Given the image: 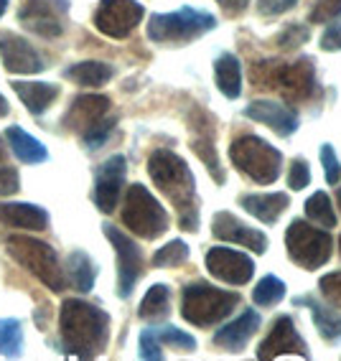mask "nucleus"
<instances>
[{"instance_id":"1","label":"nucleus","mask_w":341,"mask_h":361,"mask_svg":"<svg viewBox=\"0 0 341 361\" xmlns=\"http://www.w3.org/2000/svg\"><path fill=\"white\" fill-rule=\"evenodd\" d=\"M148 173L153 183L171 199L179 214V224L186 232L199 229V204H196V180L186 161L174 150L158 148L148 158Z\"/></svg>"},{"instance_id":"2","label":"nucleus","mask_w":341,"mask_h":361,"mask_svg":"<svg viewBox=\"0 0 341 361\" xmlns=\"http://www.w3.org/2000/svg\"><path fill=\"white\" fill-rule=\"evenodd\" d=\"M59 334L66 354L79 359H95L102 354L109 338V316L102 308L69 298L61 303L59 313Z\"/></svg>"},{"instance_id":"3","label":"nucleus","mask_w":341,"mask_h":361,"mask_svg":"<svg viewBox=\"0 0 341 361\" xmlns=\"http://www.w3.org/2000/svg\"><path fill=\"white\" fill-rule=\"evenodd\" d=\"M229 158L232 166L239 173L247 176L250 180L268 186L275 183L283 168V155L280 150H275L270 142H265L258 135H242L229 145Z\"/></svg>"},{"instance_id":"4","label":"nucleus","mask_w":341,"mask_h":361,"mask_svg":"<svg viewBox=\"0 0 341 361\" xmlns=\"http://www.w3.org/2000/svg\"><path fill=\"white\" fill-rule=\"evenodd\" d=\"M8 255L18 264H23L33 278L41 280L49 290H64L66 278L54 247H49L41 239L26 237V234H13V237L8 239Z\"/></svg>"},{"instance_id":"5","label":"nucleus","mask_w":341,"mask_h":361,"mask_svg":"<svg viewBox=\"0 0 341 361\" xmlns=\"http://www.w3.org/2000/svg\"><path fill=\"white\" fill-rule=\"evenodd\" d=\"M237 303H239L237 293L219 290V288H212V285H204V283H193L184 288V295H181V316H184V321L193 323L199 329H206V326L225 321Z\"/></svg>"},{"instance_id":"6","label":"nucleus","mask_w":341,"mask_h":361,"mask_svg":"<svg viewBox=\"0 0 341 361\" xmlns=\"http://www.w3.org/2000/svg\"><path fill=\"white\" fill-rule=\"evenodd\" d=\"M217 26L212 13L196 11V8H181L174 13H155L150 16L148 39L155 44H186L204 36Z\"/></svg>"},{"instance_id":"7","label":"nucleus","mask_w":341,"mask_h":361,"mask_svg":"<svg viewBox=\"0 0 341 361\" xmlns=\"http://www.w3.org/2000/svg\"><path fill=\"white\" fill-rule=\"evenodd\" d=\"M252 82L258 87H275L288 99H306L313 92V64L311 59H301L296 64H275L260 61L250 69Z\"/></svg>"},{"instance_id":"8","label":"nucleus","mask_w":341,"mask_h":361,"mask_svg":"<svg viewBox=\"0 0 341 361\" xmlns=\"http://www.w3.org/2000/svg\"><path fill=\"white\" fill-rule=\"evenodd\" d=\"M123 224L138 237L155 239L168 229V214L148 188L140 186V183H133L125 194Z\"/></svg>"},{"instance_id":"9","label":"nucleus","mask_w":341,"mask_h":361,"mask_svg":"<svg viewBox=\"0 0 341 361\" xmlns=\"http://www.w3.org/2000/svg\"><path fill=\"white\" fill-rule=\"evenodd\" d=\"M285 247H288V257L301 264L303 270H316L328 262L334 252V239L318 226L296 219L285 232Z\"/></svg>"},{"instance_id":"10","label":"nucleus","mask_w":341,"mask_h":361,"mask_svg":"<svg viewBox=\"0 0 341 361\" xmlns=\"http://www.w3.org/2000/svg\"><path fill=\"white\" fill-rule=\"evenodd\" d=\"M69 13V0H23L18 20L28 31L44 39H56L64 33V20Z\"/></svg>"},{"instance_id":"11","label":"nucleus","mask_w":341,"mask_h":361,"mask_svg":"<svg viewBox=\"0 0 341 361\" xmlns=\"http://www.w3.org/2000/svg\"><path fill=\"white\" fill-rule=\"evenodd\" d=\"M104 237L109 239V245L115 247V255H117V295L130 298L143 272V252L117 226L104 224Z\"/></svg>"},{"instance_id":"12","label":"nucleus","mask_w":341,"mask_h":361,"mask_svg":"<svg viewBox=\"0 0 341 361\" xmlns=\"http://www.w3.org/2000/svg\"><path fill=\"white\" fill-rule=\"evenodd\" d=\"M145 11L136 0H102L95 13V26L109 39H125L136 31Z\"/></svg>"},{"instance_id":"13","label":"nucleus","mask_w":341,"mask_h":361,"mask_svg":"<svg viewBox=\"0 0 341 361\" xmlns=\"http://www.w3.org/2000/svg\"><path fill=\"white\" fill-rule=\"evenodd\" d=\"M206 270L209 275L229 285H247L255 272V262L245 252L229 250V247H212L206 252Z\"/></svg>"},{"instance_id":"14","label":"nucleus","mask_w":341,"mask_h":361,"mask_svg":"<svg viewBox=\"0 0 341 361\" xmlns=\"http://www.w3.org/2000/svg\"><path fill=\"white\" fill-rule=\"evenodd\" d=\"M283 354H298L303 359H309V348H306V341L298 334L296 323L293 318L280 316L275 323H273V331L268 334L263 343L258 348V359L268 361V359H277Z\"/></svg>"},{"instance_id":"15","label":"nucleus","mask_w":341,"mask_h":361,"mask_svg":"<svg viewBox=\"0 0 341 361\" xmlns=\"http://www.w3.org/2000/svg\"><path fill=\"white\" fill-rule=\"evenodd\" d=\"M125 171H128V163H125L123 155H112L97 171L95 201L100 212L104 214L115 212L117 201H120V191H123V183H125Z\"/></svg>"},{"instance_id":"16","label":"nucleus","mask_w":341,"mask_h":361,"mask_svg":"<svg viewBox=\"0 0 341 361\" xmlns=\"http://www.w3.org/2000/svg\"><path fill=\"white\" fill-rule=\"evenodd\" d=\"M212 232L217 239L222 242H232V245H242L247 250L258 252L263 255L268 250V237L258 229H252V226L242 224L237 216H232L229 212H219L212 221Z\"/></svg>"},{"instance_id":"17","label":"nucleus","mask_w":341,"mask_h":361,"mask_svg":"<svg viewBox=\"0 0 341 361\" xmlns=\"http://www.w3.org/2000/svg\"><path fill=\"white\" fill-rule=\"evenodd\" d=\"M0 56L11 74H36L44 69L36 49L16 33H0Z\"/></svg>"},{"instance_id":"18","label":"nucleus","mask_w":341,"mask_h":361,"mask_svg":"<svg viewBox=\"0 0 341 361\" xmlns=\"http://www.w3.org/2000/svg\"><path fill=\"white\" fill-rule=\"evenodd\" d=\"M245 117L255 120V123H263L280 137L293 135L298 130V115L293 110H288L285 104L270 102V99H258L245 107Z\"/></svg>"},{"instance_id":"19","label":"nucleus","mask_w":341,"mask_h":361,"mask_svg":"<svg viewBox=\"0 0 341 361\" xmlns=\"http://www.w3.org/2000/svg\"><path fill=\"white\" fill-rule=\"evenodd\" d=\"M109 110V99L104 94H84V97H77L74 104L69 107L64 117V125L79 135H84L90 128H95L100 120H104Z\"/></svg>"},{"instance_id":"20","label":"nucleus","mask_w":341,"mask_h":361,"mask_svg":"<svg viewBox=\"0 0 341 361\" xmlns=\"http://www.w3.org/2000/svg\"><path fill=\"white\" fill-rule=\"evenodd\" d=\"M258 329H260V316L255 310H245L237 321H232L229 326H225V329H219L214 334V343L219 348H225V351H242Z\"/></svg>"},{"instance_id":"21","label":"nucleus","mask_w":341,"mask_h":361,"mask_svg":"<svg viewBox=\"0 0 341 361\" xmlns=\"http://www.w3.org/2000/svg\"><path fill=\"white\" fill-rule=\"evenodd\" d=\"M0 224L23 232H41L49 226V214L36 204H0Z\"/></svg>"},{"instance_id":"22","label":"nucleus","mask_w":341,"mask_h":361,"mask_svg":"<svg viewBox=\"0 0 341 361\" xmlns=\"http://www.w3.org/2000/svg\"><path fill=\"white\" fill-rule=\"evenodd\" d=\"M239 204L250 212L255 219L273 224L280 219V214L288 209V194H247L239 199Z\"/></svg>"},{"instance_id":"23","label":"nucleus","mask_w":341,"mask_h":361,"mask_svg":"<svg viewBox=\"0 0 341 361\" xmlns=\"http://www.w3.org/2000/svg\"><path fill=\"white\" fill-rule=\"evenodd\" d=\"M13 92L26 104V110L33 115L49 110V104L59 97V87L49 82H13Z\"/></svg>"},{"instance_id":"24","label":"nucleus","mask_w":341,"mask_h":361,"mask_svg":"<svg viewBox=\"0 0 341 361\" xmlns=\"http://www.w3.org/2000/svg\"><path fill=\"white\" fill-rule=\"evenodd\" d=\"M214 79H217L219 92L227 99H237L242 94V69L234 54H222L214 64Z\"/></svg>"},{"instance_id":"25","label":"nucleus","mask_w":341,"mask_h":361,"mask_svg":"<svg viewBox=\"0 0 341 361\" xmlns=\"http://www.w3.org/2000/svg\"><path fill=\"white\" fill-rule=\"evenodd\" d=\"M6 140L8 145H11V150L16 153V158L23 163H41L49 158V153H46V148L41 145L39 140L33 135H28L26 130L20 128H8L6 130Z\"/></svg>"},{"instance_id":"26","label":"nucleus","mask_w":341,"mask_h":361,"mask_svg":"<svg viewBox=\"0 0 341 361\" xmlns=\"http://www.w3.org/2000/svg\"><path fill=\"white\" fill-rule=\"evenodd\" d=\"M66 278H69L71 288L79 293H90L92 285H95L97 270L92 259L84 255V252H71L69 259H66Z\"/></svg>"},{"instance_id":"27","label":"nucleus","mask_w":341,"mask_h":361,"mask_svg":"<svg viewBox=\"0 0 341 361\" xmlns=\"http://www.w3.org/2000/svg\"><path fill=\"white\" fill-rule=\"evenodd\" d=\"M64 77L82 87H102L104 82L112 79V66L102 61H79L64 71Z\"/></svg>"},{"instance_id":"28","label":"nucleus","mask_w":341,"mask_h":361,"mask_svg":"<svg viewBox=\"0 0 341 361\" xmlns=\"http://www.w3.org/2000/svg\"><path fill=\"white\" fill-rule=\"evenodd\" d=\"M298 303H306L311 308V316H313L316 329H318V334H321L326 341H336V338H341V313H334V310L326 308V305H321L318 300H313V298H301Z\"/></svg>"},{"instance_id":"29","label":"nucleus","mask_w":341,"mask_h":361,"mask_svg":"<svg viewBox=\"0 0 341 361\" xmlns=\"http://www.w3.org/2000/svg\"><path fill=\"white\" fill-rule=\"evenodd\" d=\"M168 303H171V290L166 285H153L140 303V318L143 321H161L168 316Z\"/></svg>"},{"instance_id":"30","label":"nucleus","mask_w":341,"mask_h":361,"mask_svg":"<svg viewBox=\"0 0 341 361\" xmlns=\"http://www.w3.org/2000/svg\"><path fill=\"white\" fill-rule=\"evenodd\" d=\"M306 216L313 221L316 226H336V214L334 207H331V201L323 191H316L309 201H306Z\"/></svg>"},{"instance_id":"31","label":"nucleus","mask_w":341,"mask_h":361,"mask_svg":"<svg viewBox=\"0 0 341 361\" xmlns=\"http://www.w3.org/2000/svg\"><path fill=\"white\" fill-rule=\"evenodd\" d=\"M285 298V283L275 275H265L255 290H252V300L258 305H275Z\"/></svg>"},{"instance_id":"32","label":"nucleus","mask_w":341,"mask_h":361,"mask_svg":"<svg viewBox=\"0 0 341 361\" xmlns=\"http://www.w3.org/2000/svg\"><path fill=\"white\" fill-rule=\"evenodd\" d=\"M23 346V331L16 318H0V354L18 356Z\"/></svg>"},{"instance_id":"33","label":"nucleus","mask_w":341,"mask_h":361,"mask_svg":"<svg viewBox=\"0 0 341 361\" xmlns=\"http://www.w3.org/2000/svg\"><path fill=\"white\" fill-rule=\"evenodd\" d=\"M189 257V247L186 242H181V239H174V242H168L166 247L153 255V264L155 267H176V264L186 262Z\"/></svg>"},{"instance_id":"34","label":"nucleus","mask_w":341,"mask_h":361,"mask_svg":"<svg viewBox=\"0 0 341 361\" xmlns=\"http://www.w3.org/2000/svg\"><path fill=\"white\" fill-rule=\"evenodd\" d=\"M191 145H193V150H196V155L204 161V166L209 168V173L214 176V180H217V183H225V171L219 166L217 150H214V145L209 142V137H193Z\"/></svg>"},{"instance_id":"35","label":"nucleus","mask_w":341,"mask_h":361,"mask_svg":"<svg viewBox=\"0 0 341 361\" xmlns=\"http://www.w3.org/2000/svg\"><path fill=\"white\" fill-rule=\"evenodd\" d=\"M155 334H158V341H161V343H171V346L184 348V351H191V348L196 346L193 336L184 334L181 329H174V326H166V329H155Z\"/></svg>"},{"instance_id":"36","label":"nucleus","mask_w":341,"mask_h":361,"mask_svg":"<svg viewBox=\"0 0 341 361\" xmlns=\"http://www.w3.org/2000/svg\"><path fill=\"white\" fill-rule=\"evenodd\" d=\"M341 16V0H316L311 8V23H328Z\"/></svg>"},{"instance_id":"37","label":"nucleus","mask_w":341,"mask_h":361,"mask_svg":"<svg viewBox=\"0 0 341 361\" xmlns=\"http://www.w3.org/2000/svg\"><path fill=\"white\" fill-rule=\"evenodd\" d=\"M318 288H321V295L326 298L331 305H339L341 308V272H328L318 280Z\"/></svg>"},{"instance_id":"38","label":"nucleus","mask_w":341,"mask_h":361,"mask_svg":"<svg viewBox=\"0 0 341 361\" xmlns=\"http://www.w3.org/2000/svg\"><path fill=\"white\" fill-rule=\"evenodd\" d=\"M306 41H309V28L301 26V23H293V26H288L277 36V46L280 49H293V46H301Z\"/></svg>"},{"instance_id":"39","label":"nucleus","mask_w":341,"mask_h":361,"mask_svg":"<svg viewBox=\"0 0 341 361\" xmlns=\"http://www.w3.org/2000/svg\"><path fill=\"white\" fill-rule=\"evenodd\" d=\"M321 163H323V173H326L328 183H339L341 166H339V161H336V153L331 145H321Z\"/></svg>"},{"instance_id":"40","label":"nucleus","mask_w":341,"mask_h":361,"mask_svg":"<svg viewBox=\"0 0 341 361\" xmlns=\"http://www.w3.org/2000/svg\"><path fill=\"white\" fill-rule=\"evenodd\" d=\"M140 356L143 359H161V341H158V334L155 329H145L140 336Z\"/></svg>"},{"instance_id":"41","label":"nucleus","mask_w":341,"mask_h":361,"mask_svg":"<svg viewBox=\"0 0 341 361\" xmlns=\"http://www.w3.org/2000/svg\"><path fill=\"white\" fill-rule=\"evenodd\" d=\"M112 133V120H100V123L95 125V128H90L87 133H84V142L90 145V148H100L104 140H107V135Z\"/></svg>"},{"instance_id":"42","label":"nucleus","mask_w":341,"mask_h":361,"mask_svg":"<svg viewBox=\"0 0 341 361\" xmlns=\"http://www.w3.org/2000/svg\"><path fill=\"white\" fill-rule=\"evenodd\" d=\"M309 180H311V171H309V166H306V161H303V158L293 161V166H290V173H288L290 188L301 191V188L309 186Z\"/></svg>"},{"instance_id":"43","label":"nucleus","mask_w":341,"mask_h":361,"mask_svg":"<svg viewBox=\"0 0 341 361\" xmlns=\"http://www.w3.org/2000/svg\"><path fill=\"white\" fill-rule=\"evenodd\" d=\"M20 188V178L16 173V168L0 166V196H13Z\"/></svg>"},{"instance_id":"44","label":"nucleus","mask_w":341,"mask_h":361,"mask_svg":"<svg viewBox=\"0 0 341 361\" xmlns=\"http://www.w3.org/2000/svg\"><path fill=\"white\" fill-rule=\"evenodd\" d=\"M298 0H258V13L260 16H280L296 6Z\"/></svg>"},{"instance_id":"45","label":"nucleus","mask_w":341,"mask_h":361,"mask_svg":"<svg viewBox=\"0 0 341 361\" xmlns=\"http://www.w3.org/2000/svg\"><path fill=\"white\" fill-rule=\"evenodd\" d=\"M323 51H341V20H334L321 36Z\"/></svg>"},{"instance_id":"46","label":"nucleus","mask_w":341,"mask_h":361,"mask_svg":"<svg viewBox=\"0 0 341 361\" xmlns=\"http://www.w3.org/2000/svg\"><path fill=\"white\" fill-rule=\"evenodd\" d=\"M217 3H219L222 8H225V13L237 16V13H242V11H245L250 0H217Z\"/></svg>"},{"instance_id":"47","label":"nucleus","mask_w":341,"mask_h":361,"mask_svg":"<svg viewBox=\"0 0 341 361\" xmlns=\"http://www.w3.org/2000/svg\"><path fill=\"white\" fill-rule=\"evenodd\" d=\"M8 115V102H6V97L0 94V117H6Z\"/></svg>"},{"instance_id":"48","label":"nucleus","mask_w":341,"mask_h":361,"mask_svg":"<svg viewBox=\"0 0 341 361\" xmlns=\"http://www.w3.org/2000/svg\"><path fill=\"white\" fill-rule=\"evenodd\" d=\"M6 8H8V0H0V16L6 13Z\"/></svg>"},{"instance_id":"49","label":"nucleus","mask_w":341,"mask_h":361,"mask_svg":"<svg viewBox=\"0 0 341 361\" xmlns=\"http://www.w3.org/2000/svg\"><path fill=\"white\" fill-rule=\"evenodd\" d=\"M6 158V148H3V142H0V161Z\"/></svg>"},{"instance_id":"50","label":"nucleus","mask_w":341,"mask_h":361,"mask_svg":"<svg viewBox=\"0 0 341 361\" xmlns=\"http://www.w3.org/2000/svg\"><path fill=\"white\" fill-rule=\"evenodd\" d=\"M339 209H341V188H339Z\"/></svg>"},{"instance_id":"51","label":"nucleus","mask_w":341,"mask_h":361,"mask_svg":"<svg viewBox=\"0 0 341 361\" xmlns=\"http://www.w3.org/2000/svg\"><path fill=\"white\" fill-rule=\"evenodd\" d=\"M339 255H341V237H339Z\"/></svg>"}]
</instances>
